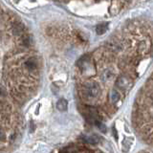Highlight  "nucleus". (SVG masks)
Returning <instances> with one entry per match:
<instances>
[{
    "instance_id": "423d86ee",
    "label": "nucleus",
    "mask_w": 153,
    "mask_h": 153,
    "mask_svg": "<svg viewBox=\"0 0 153 153\" xmlns=\"http://www.w3.org/2000/svg\"><path fill=\"white\" fill-rule=\"evenodd\" d=\"M120 99H121V94L119 93L118 90L113 89L111 92H110V95H109V100H110V102H111V104L118 102L120 100Z\"/></svg>"
},
{
    "instance_id": "7ed1b4c3",
    "label": "nucleus",
    "mask_w": 153,
    "mask_h": 153,
    "mask_svg": "<svg viewBox=\"0 0 153 153\" xmlns=\"http://www.w3.org/2000/svg\"><path fill=\"white\" fill-rule=\"evenodd\" d=\"M116 86L117 88L121 91H126L129 90L133 85V79L129 74H123L120 76L116 80Z\"/></svg>"
},
{
    "instance_id": "f8f14e48",
    "label": "nucleus",
    "mask_w": 153,
    "mask_h": 153,
    "mask_svg": "<svg viewBox=\"0 0 153 153\" xmlns=\"http://www.w3.org/2000/svg\"><path fill=\"white\" fill-rule=\"evenodd\" d=\"M127 140H126L123 143V151L124 152H127L129 150V148H130V145L127 143Z\"/></svg>"
},
{
    "instance_id": "6e6552de",
    "label": "nucleus",
    "mask_w": 153,
    "mask_h": 153,
    "mask_svg": "<svg viewBox=\"0 0 153 153\" xmlns=\"http://www.w3.org/2000/svg\"><path fill=\"white\" fill-rule=\"evenodd\" d=\"M56 108L59 111H66L67 108H68V102L64 99L59 100L56 102Z\"/></svg>"
},
{
    "instance_id": "1a4fd4ad",
    "label": "nucleus",
    "mask_w": 153,
    "mask_h": 153,
    "mask_svg": "<svg viewBox=\"0 0 153 153\" xmlns=\"http://www.w3.org/2000/svg\"><path fill=\"white\" fill-rule=\"evenodd\" d=\"M106 30H107V23L100 24V25L96 27V32H97L98 35H103L106 32Z\"/></svg>"
},
{
    "instance_id": "ddd939ff",
    "label": "nucleus",
    "mask_w": 153,
    "mask_h": 153,
    "mask_svg": "<svg viewBox=\"0 0 153 153\" xmlns=\"http://www.w3.org/2000/svg\"><path fill=\"white\" fill-rule=\"evenodd\" d=\"M126 1H127V0H126Z\"/></svg>"
},
{
    "instance_id": "20e7f679",
    "label": "nucleus",
    "mask_w": 153,
    "mask_h": 153,
    "mask_svg": "<svg viewBox=\"0 0 153 153\" xmlns=\"http://www.w3.org/2000/svg\"><path fill=\"white\" fill-rule=\"evenodd\" d=\"M23 67L26 71L30 72V73H36L38 68V60L36 57L31 56L23 62Z\"/></svg>"
},
{
    "instance_id": "39448f33",
    "label": "nucleus",
    "mask_w": 153,
    "mask_h": 153,
    "mask_svg": "<svg viewBox=\"0 0 153 153\" xmlns=\"http://www.w3.org/2000/svg\"><path fill=\"white\" fill-rule=\"evenodd\" d=\"M100 78L103 81H108V80H111L114 78V71L111 68H106L104 69L102 74H100Z\"/></svg>"
},
{
    "instance_id": "f03ea898",
    "label": "nucleus",
    "mask_w": 153,
    "mask_h": 153,
    "mask_svg": "<svg viewBox=\"0 0 153 153\" xmlns=\"http://www.w3.org/2000/svg\"><path fill=\"white\" fill-rule=\"evenodd\" d=\"M78 66L83 76H89L96 74V64L89 56H83L78 61Z\"/></svg>"
},
{
    "instance_id": "0eeeda50",
    "label": "nucleus",
    "mask_w": 153,
    "mask_h": 153,
    "mask_svg": "<svg viewBox=\"0 0 153 153\" xmlns=\"http://www.w3.org/2000/svg\"><path fill=\"white\" fill-rule=\"evenodd\" d=\"M80 139H82L85 143H100V141L102 140V137H100L98 135H91V136H88V137L83 136V137H81Z\"/></svg>"
},
{
    "instance_id": "9d476101",
    "label": "nucleus",
    "mask_w": 153,
    "mask_h": 153,
    "mask_svg": "<svg viewBox=\"0 0 153 153\" xmlns=\"http://www.w3.org/2000/svg\"><path fill=\"white\" fill-rule=\"evenodd\" d=\"M148 49H149V48L147 47L146 43L145 41H142V42L139 43V45H138V51H139V53H140V54H145V53Z\"/></svg>"
},
{
    "instance_id": "f257e3e1",
    "label": "nucleus",
    "mask_w": 153,
    "mask_h": 153,
    "mask_svg": "<svg viewBox=\"0 0 153 153\" xmlns=\"http://www.w3.org/2000/svg\"><path fill=\"white\" fill-rule=\"evenodd\" d=\"M79 98L84 102H91L97 99L100 95V87L97 81L88 80L81 85H79Z\"/></svg>"
},
{
    "instance_id": "9b49d317",
    "label": "nucleus",
    "mask_w": 153,
    "mask_h": 153,
    "mask_svg": "<svg viewBox=\"0 0 153 153\" xmlns=\"http://www.w3.org/2000/svg\"><path fill=\"white\" fill-rule=\"evenodd\" d=\"M95 124L99 127V129H100V130L102 131V132H103V133H104V132H106V127H105V126L102 123V121H97V122L95 123Z\"/></svg>"
}]
</instances>
